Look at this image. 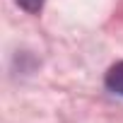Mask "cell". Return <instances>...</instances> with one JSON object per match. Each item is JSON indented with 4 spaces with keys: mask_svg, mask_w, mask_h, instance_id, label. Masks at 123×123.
<instances>
[{
    "mask_svg": "<svg viewBox=\"0 0 123 123\" xmlns=\"http://www.w3.org/2000/svg\"><path fill=\"white\" fill-rule=\"evenodd\" d=\"M43 3H46V0H17V5L24 12H29V15H39L41 7H43Z\"/></svg>",
    "mask_w": 123,
    "mask_h": 123,
    "instance_id": "7a4b0ae2",
    "label": "cell"
},
{
    "mask_svg": "<svg viewBox=\"0 0 123 123\" xmlns=\"http://www.w3.org/2000/svg\"><path fill=\"white\" fill-rule=\"evenodd\" d=\"M104 85H106L109 92L123 97V60L113 63V65L106 70V75H104Z\"/></svg>",
    "mask_w": 123,
    "mask_h": 123,
    "instance_id": "6da1fadb",
    "label": "cell"
}]
</instances>
